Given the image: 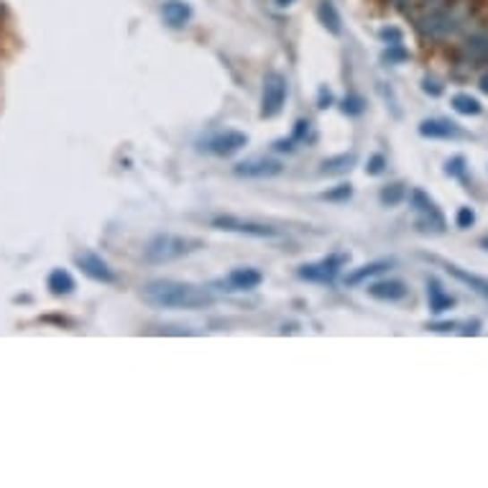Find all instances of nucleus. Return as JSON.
I'll use <instances>...</instances> for the list:
<instances>
[{
    "instance_id": "1",
    "label": "nucleus",
    "mask_w": 488,
    "mask_h": 488,
    "mask_svg": "<svg viewBox=\"0 0 488 488\" xmlns=\"http://www.w3.org/2000/svg\"><path fill=\"white\" fill-rule=\"evenodd\" d=\"M143 302H149L157 310H205L215 302V296L210 295V289L187 284V281L176 279H154L149 281L141 289Z\"/></svg>"
},
{
    "instance_id": "2",
    "label": "nucleus",
    "mask_w": 488,
    "mask_h": 488,
    "mask_svg": "<svg viewBox=\"0 0 488 488\" xmlns=\"http://www.w3.org/2000/svg\"><path fill=\"white\" fill-rule=\"evenodd\" d=\"M202 248L200 238H190V235H175V233H158L149 244L143 245V261L146 263H172L190 256L194 251Z\"/></svg>"
},
{
    "instance_id": "3",
    "label": "nucleus",
    "mask_w": 488,
    "mask_h": 488,
    "mask_svg": "<svg viewBox=\"0 0 488 488\" xmlns=\"http://www.w3.org/2000/svg\"><path fill=\"white\" fill-rule=\"evenodd\" d=\"M210 226L215 230H226V233H238V235H248V238H261V241H274V238H284V230L266 223H253V220H244L235 215H215L210 220Z\"/></svg>"
},
{
    "instance_id": "4",
    "label": "nucleus",
    "mask_w": 488,
    "mask_h": 488,
    "mask_svg": "<svg viewBox=\"0 0 488 488\" xmlns=\"http://www.w3.org/2000/svg\"><path fill=\"white\" fill-rule=\"evenodd\" d=\"M409 208L417 212V227L424 233H445V215L440 212L435 205V200L424 190H412L409 194Z\"/></svg>"
},
{
    "instance_id": "5",
    "label": "nucleus",
    "mask_w": 488,
    "mask_h": 488,
    "mask_svg": "<svg viewBox=\"0 0 488 488\" xmlns=\"http://www.w3.org/2000/svg\"><path fill=\"white\" fill-rule=\"evenodd\" d=\"M348 263V253H330L328 259L317 263H304L296 269V277L302 281H312V284H325V287H332L340 269Z\"/></svg>"
},
{
    "instance_id": "6",
    "label": "nucleus",
    "mask_w": 488,
    "mask_h": 488,
    "mask_svg": "<svg viewBox=\"0 0 488 488\" xmlns=\"http://www.w3.org/2000/svg\"><path fill=\"white\" fill-rule=\"evenodd\" d=\"M287 95H289V82L281 72H269L266 80H263V92H261V118H277L284 103H287Z\"/></svg>"
},
{
    "instance_id": "7",
    "label": "nucleus",
    "mask_w": 488,
    "mask_h": 488,
    "mask_svg": "<svg viewBox=\"0 0 488 488\" xmlns=\"http://www.w3.org/2000/svg\"><path fill=\"white\" fill-rule=\"evenodd\" d=\"M248 146V136L244 131H220V133H212L210 139L202 141V151L205 154H212V157L230 158L235 157L238 151H244Z\"/></svg>"
},
{
    "instance_id": "8",
    "label": "nucleus",
    "mask_w": 488,
    "mask_h": 488,
    "mask_svg": "<svg viewBox=\"0 0 488 488\" xmlns=\"http://www.w3.org/2000/svg\"><path fill=\"white\" fill-rule=\"evenodd\" d=\"M458 26H460V18L455 16L450 8L432 11V13H427L419 21V31L424 36H430V39H445V36L458 31Z\"/></svg>"
},
{
    "instance_id": "9",
    "label": "nucleus",
    "mask_w": 488,
    "mask_h": 488,
    "mask_svg": "<svg viewBox=\"0 0 488 488\" xmlns=\"http://www.w3.org/2000/svg\"><path fill=\"white\" fill-rule=\"evenodd\" d=\"M77 266L82 269V274L92 281H100V284H116L118 277H116V271L107 266L100 253H95V251H82V253H77Z\"/></svg>"
},
{
    "instance_id": "10",
    "label": "nucleus",
    "mask_w": 488,
    "mask_h": 488,
    "mask_svg": "<svg viewBox=\"0 0 488 488\" xmlns=\"http://www.w3.org/2000/svg\"><path fill=\"white\" fill-rule=\"evenodd\" d=\"M284 172V164L277 158H251L233 167V175L241 179H271Z\"/></svg>"
},
{
    "instance_id": "11",
    "label": "nucleus",
    "mask_w": 488,
    "mask_h": 488,
    "mask_svg": "<svg viewBox=\"0 0 488 488\" xmlns=\"http://www.w3.org/2000/svg\"><path fill=\"white\" fill-rule=\"evenodd\" d=\"M417 133L422 139H432V141H450L460 139L463 136V128L458 123L448 121V118H427V121L419 123Z\"/></svg>"
},
{
    "instance_id": "12",
    "label": "nucleus",
    "mask_w": 488,
    "mask_h": 488,
    "mask_svg": "<svg viewBox=\"0 0 488 488\" xmlns=\"http://www.w3.org/2000/svg\"><path fill=\"white\" fill-rule=\"evenodd\" d=\"M263 284V274L253 266H238L227 274V287L233 292H253Z\"/></svg>"
},
{
    "instance_id": "13",
    "label": "nucleus",
    "mask_w": 488,
    "mask_h": 488,
    "mask_svg": "<svg viewBox=\"0 0 488 488\" xmlns=\"http://www.w3.org/2000/svg\"><path fill=\"white\" fill-rule=\"evenodd\" d=\"M368 295L373 296V299H379V302H389V304H391V302L407 299L409 289H407V284L399 279H384L368 284Z\"/></svg>"
},
{
    "instance_id": "14",
    "label": "nucleus",
    "mask_w": 488,
    "mask_h": 488,
    "mask_svg": "<svg viewBox=\"0 0 488 488\" xmlns=\"http://www.w3.org/2000/svg\"><path fill=\"white\" fill-rule=\"evenodd\" d=\"M391 266H394V259H379V261L364 263V266H358V269L348 271V274L343 277V281H346V287H361L364 281L384 274L386 269H391Z\"/></svg>"
},
{
    "instance_id": "15",
    "label": "nucleus",
    "mask_w": 488,
    "mask_h": 488,
    "mask_svg": "<svg viewBox=\"0 0 488 488\" xmlns=\"http://www.w3.org/2000/svg\"><path fill=\"white\" fill-rule=\"evenodd\" d=\"M161 16L167 21V26H172V29H184V26L193 21V5L184 3V0H164Z\"/></svg>"
},
{
    "instance_id": "16",
    "label": "nucleus",
    "mask_w": 488,
    "mask_h": 488,
    "mask_svg": "<svg viewBox=\"0 0 488 488\" xmlns=\"http://www.w3.org/2000/svg\"><path fill=\"white\" fill-rule=\"evenodd\" d=\"M445 271H448L455 281L466 284L473 295H478L488 304V279L478 277V274H473L468 269H460V266H455V263H445Z\"/></svg>"
},
{
    "instance_id": "17",
    "label": "nucleus",
    "mask_w": 488,
    "mask_h": 488,
    "mask_svg": "<svg viewBox=\"0 0 488 488\" xmlns=\"http://www.w3.org/2000/svg\"><path fill=\"white\" fill-rule=\"evenodd\" d=\"M427 304H430V312L432 314H442L448 312V310H453L455 296L448 295L440 281L430 279L427 281Z\"/></svg>"
},
{
    "instance_id": "18",
    "label": "nucleus",
    "mask_w": 488,
    "mask_h": 488,
    "mask_svg": "<svg viewBox=\"0 0 488 488\" xmlns=\"http://www.w3.org/2000/svg\"><path fill=\"white\" fill-rule=\"evenodd\" d=\"M317 21L328 29V34H343V16H340V11L335 8L332 0H320V5H317Z\"/></svg>"
},
{
    "instance_id": "19",
    "label": "nucleus",
    "mask_w": 488,
    "mask_h": 488,
    "mask_svg": "<svg viewBox=\"0 0 488 488\" xmlns=\"http://www.w3.org/2000/svg\"><path fill=\"white\" fill-rule=\"evenodd\" d=\"M353 167H355V154H353V151H350V154H338V157L325 158V161L320 164V175L322 176L348 175Z\"/></svg>"
},
{
    "instance_id": "20",
    "label": "nucleus",
    "mask_w": 488,
    "mask_h": 488,
    "mask_svg": "<svg viewBox=\"0 0 488 488\" xmlns=\"http://www.w3.org/2000/svg\"><path fill=\"white\" fill-rule=\"evenodd\" d=\"M463 56L471 59V62H484V59H488V29L468 36V41L463 44Z\"/></svg>"
},
{
    "instance_id": "21",
    "label": "nucleus",
    "mask_w": 488,
    "mask_h": 488,
    "mask_svg": "<svg viewBox=\"0 0 488 488\" xmlns=\"http://www.w3.org/2000/svg\"><path fill=\"white\" fill-rule=\"evenodd\" d=\"M47 287H49V292L56 296H67L74 292V277H72L67 269H54L52 274H49V279H47Z\"/></svg>"
},
{
    "instance_id": "22",
    "label": "nucleus",
    "mask_w": 488,
    "mask_h": 488,
    "mask_svg": "<svg viewBox=\"0 0 488 488\" xmlns=\"http://www.w3.org/2000/svg\"><path fill=\"white\" fill-rule=\"evenodd\" d=\"M450 105H453V110L458 116H468V118H471V116H481V110H484L481 100L468 95V92H458V95H453Z\"/></svg>"
},
{
    "instance_id": "23",
    "label": "nucleus",
    "mask_w": 488,
    "mask_h": 488,
    "mask_svg": "<svg viewBox=\"0 0 488 488\" xmlns=\"http://www.w3.org/2000/svg\"><path fill=\"white\" fill-rule=\"evenodd\" d=\"M404 197H407V187L401 182L386 184V187H381V193H379V200H381L384 208H397V205L404 202Z\"/></svg>"
},
{
    "instance_id": "24",
    "label": "nucleus",
    "mask_w": 488,
    "mask_h": 488,
    "mask_svg": "<svg viewBox=\"0 0 488 488\" xmlns=\"http://www.w3.org/2000/svg\"><path fill=\"white\" fill-rule=\"evenodd\" d=\"M366 98L364 95H348L346 100H343V105H340V110L348 116V118H358V116H364L366 113Z\"/></svg>"
},
{
    "instance_id": "25",
    "label": "nucleus",
    "mask_w": 488,
    "mask_h": 488,
    "mask_svg": "<svg viewBox=\"0 0 488 488\" xmlns=\"http://www.w3.org/2000/svg\"><path fill=\"white\" fill-rule=\"evenodd\" d=\"M320 197H322V200H328V202H338V205H343V202L353 200V184H350V182H343V184L332 187V190H328V193H322Z\"/></svg>"
},
{
    "instance_id": "26",
    "label": "nucleus",
    "mask_w": 488,
    "mask_h": 488,
    "mask_svg": "<svg viewBox=\"0 0 488 488\" xmlns=\"http://www.w3.org/2000/svg\"><path fill=\"white\" fill-rule=\"evenodd\" d=\"M381 59L386 64H404V62H409V52L404 49V44H391L384 49Z\"/></svg>"
},
{
    "instance_id": "27",
    "label": "nucleus",
    "mask_w": 488,
    "mask_h": 488,
    "mask_svg": "<svg viewBox=\"0 0 488 488\" xmlns=\"http://www.w3.org/2000/svg\"><path fill=\"white\" fill-rule=\"evenodd\" d=\"M466 169H468V161L460 154L445 161V175L453 176V179H466Z\"/></svg>"
},
{
    "instance_id": "28",
    "label": "nucleus",
    "mask_w": 488,
    "mask_h": 488,
    "mask_svg": "<svg viewBox=\"0 0 488 488\" xmlns=\"http://www.w3.org/2000/svg\"><path fill=\"white\" fill-rule=\"evenodd\" d=\"M455 226L460 230H468V227L475 226V210L473 208H460L455 212Z\"/></svg>"
},
{
    "instance_id": "29",
    "label": "nucleus",
    "mask_w": 488,
    "mask_h": 488,
    "mask_svg": "<svg viewBox=\"0 0 488 488\" xmlns=\"http://www.w3.org/2000/svg\"><path fill=\"white\" fill-rule=\"evenodd\" d=\"M386 172V157L384 154H373V157L368 158L366 164V175L368 176H379Z\"/></svg>"
},
{
    "instance_id": "30",
    "label": "nucleus",
    "mask_w": 488,
    "mask_h": 488,
    "mask_svg": "<svg viewBox=\"0 0 488 488\" xmlns=\"http://www.w3.org/2000/svg\"><path fill=\"white\" fill-rule=\"evenodd\" d=\"M379 39L384 41L386 47H391V44H401V41H404V34H401V29H397V26H386V29L379 31Z\"/></svg>"
},
{
    "instance_id": "31",
    "label": "nucleus",
    "mask_w": 488,
    "mask_h": 488,
    "mask_svg": "<svg viewBox=\"0 0 488 488\" xmlns=\"http://www.w3.org/2000/svg\"><path fill=\"white\" fill-rule=\"evenodd\" d=\"M422 92L430 95V98H440V95L445 92V88H442V82L435 80V77H424V80H422Z\"/></svg>"
},
{
    "instance_id": "32",
    "label": "nucleus",
    "mask_w": 488,
    "mask_h": 488,
    "mask_svg": "<svg viewBox=\"0 0 488 488\" xmlns=\"http://www.w3.org/2000/svg\"><path fill=\"white\" fill-rule=\"evenodd\" d=\"M307 133H310V121L299 118V121L295 123V131H292V136H289V139L295 141V143H302V141L307 139Z\"/></svg>"
},
{
    "instance_id": "33",
    "label": "nucleus",
    "mask_w": 488,
    "mask_h": 488,
    "mask_svg": "<svg viewBox=\"0 0 488 488\" xmlns=\"http://www.w3.org/2000/svg\"><path fill=\"white\" fill-rule=\"evenodd\" d=\"M332 103H335V98H332L330 90L320 88V92H317V107H320V110H328Z\"/></svg>"
},
{
    "instance_id": "34",
    "label": "nucleus",
    "mask_w": 488,
    "mask_h": 488,
    "mask_svg": "<svg viewBox=\"0 0 488 488\" xmlns=\"http://www.w3.org/2000/svg\"><path fill=\"white\" fill-rule=\"evenodd\" d=\"M455 328H458L455 320H442V322H430V325H427V330L432 332H453Z\"/></svg>"
},
{
    "instance_id": "35",
    "label": "nucleus",
    "mask_w": 488,
    "mask_h": 488,
    "mask_svg": "<svg viewBox=\"0 0 488 488\" xmlns=\"http://www.w3.org/2000/svg\"><path fill=\"white\" fill-rule=\"evenodd\" d=\"M295 149H296V143L292 139H279L277 143H274V151H279V154H284V151L289 154V151H295Z\"/></svg>"
},
{
    "instance_id": "36",
    "label": "nucleus",
    "mask_w": 488,
    "mask_h": 488,
    "mask_svg": "<svg viewBox=\"0 0 488 488\" xmlns=\"http://www.w3.org/2000/svg\"><path fill=\"white\" fill-rule=\"evenodd\" d=\"M463 335H478L481 332V320H471L468 325H466V330H460Z\"/></svg>"
},
{
    "instance_id": "37",
    "label": "nucleus",
    "mask_w": 488,
    "mask_h": 488,
    "mask_svg": "<svg viewBox=\"0 0 488 488\" xmlns=\"http://www.w3.org/2000/svg\"><path fill=\"white\" fill-rule=\"evenodd\" d=\"M478 85H481V90H484V92L488 95V72L484 74V77H481V82H478Z\"/></svg>"
},
{
    "instance_id": "38",
    "label": "nucleus",
    "mask_w": 488,
    "mask_h": 488,
    "mask_svg": "<svg viewBox=\"0 0 488 488\" xmlns=\"http://www.w3.org/2000/svg\"><path fill=\"white\" fill-rule=\"evenodd\" d=\"M292 3H295V0H277V5H279V8H289Z\"/></svg>"
},
{
    "instance_id": "39",
    "label": "nucleus",
    "mask_w": 488,
    "mask_h": 488,
    "mask_svg": "<svg viewBox=\"0 0 488 488\" xmlns=\"http://www.w3.org/2000/svg\"><path fill=\"white\" fill-rule=\"evenodd\" d=\"M481 248H486L488 251V235H484V238H481Z\"/></svg>"
},
{
    "instance_id": "40",
    "label": "nucleus",
    "mask_w": 488,
    "mask_h": 488,
    "mask_svg": "<svg viewBox=\"0 0 488 488\" xmlns=\"http://www.w3.org/2000/svg\"><path fill=\"white\" fill-rule=\"evenodd\" d=\"M3 13H5V8H3V3H0V18H3Z\"/></svg>"
}]
</instances>
